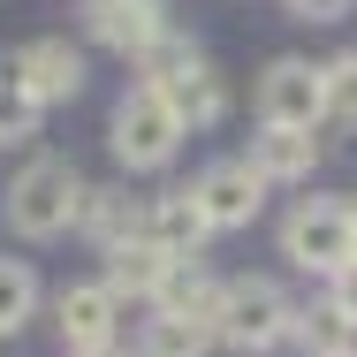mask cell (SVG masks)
I'll return each instance as SVG.
<instances>
[{"label":"cell","instance_id":"obj_1","mask_svg":"<svg viewBox=\"0 0 357 357\" xmlns=\"http://www.w3.org/2000/svg\"><path fill=\"white\" fill-rule=\"evenodd\" d=\"M84 175H76L69 160H31L15 183H8V228L15 236H31V243H54V236H69L76 220H84Z\"/></svg>","mask_w":357,"mask_h":357},{"label":"cell","instance_id":"obj_2","mask_svg":"<svg viewBox=\"0 0 357 357\" xmlns=\"http://www.w3.org/2000/svg\"><path fill=\"white\" fill-rule=\"evenodd\" d=\"M289 327H296V304L282 296V282H266V274H236V282H220V312H213V342L228 350H274L289 342Z\"/></svg>","mask_w":357,"mask_h":357},{"label":"cell","instance_id":"obj_3","mask_svg":"<svg viewBox=\"0 0 357 357\" xmlns=\"http://www.w3.org/2000/svg\"><path fill=\"white\" fill-rule=\"evenodd\" d=\"M183 122H175V107L152 91V84H130L122 99H114V160L122 167H137V175H152V167H167L175 152H183Z\"/></svg>","mask_w":357,"mask_h":357},{"label":"cell","instance_id":"obj_4","mask_svg":"<svg viewBox=\"0 0 357 357\" xmlns=\"http://www.w3.org/2000/svg\"><path fill=\"white\" fill-rule=\"evenodd\" d=\"M282 251L304 266V274H342L357 259V236H350V206L342 198H296L289 206V220H282Z\"/></svg>","mask_w":357,"mask_h":357},{"label":"cell","instance_id":"obj_5","mask_svg":"<svg viewBox=\"0 0 357 357\" xmlns=\"http://www.w3.org/2000/svg\"><path fill=\"white\" fill-rule=\"evenodd\" d=\"M259 122L266 130H319L327 122V91H319V69L312 61H274L259 76Z\"/></svg>","mask_w":357,"mask_h":357},{"label":"cell","instance_id":"obj_6","mask_svg":"<svg viewBox=\"0 0 357 357\" xmlns=\"http://www.w3.org/2000/svg\"><path fill=\"white\" fill-rule=\"evenodd\" d=\"M54 327H61L69 357L114 350V335H122V304H114V289H107V282H69L61 296H54Z\"/></svg>","mask_w":357,"mask_h":357},{"label":"cell","instance_id":"obj_7","mask_svg":"<svg viewBox=\"0 0 357 357\" xmlns=\"http://www.w3.org/2000/svg\"><path fill=\"white\" fill-rule=\"evenodd\" d=\"M190 198H198L206 228H251L259 206H266V183L251 175V160H213V167L190 183Z\"/></svg>","mask_w":357,"mask_h":357},{"label":"cell","instance_id":"obj_8","mask_svg":"<svg viewBox=\"0 0 357 357\" xmlns=\"http://www.w3.org/2000/svg\"><path fill=\"white\" fill-rule=\"evenodd\" d=\"M0 69L15 76L38 107H54V99H76L84 91V54H76L69 38H31L15 61H0Z\"/></svg>","mask_w":357,"mask_h":357},{"label":"cell","instance_id":"obj_9","mask_svg":"<svg viewBox=\"0 0 357 357\" xmlns=\"http://www.w3.org/2000/svg\"><path fill=\"white\" fill-rule=\"evenodd\" d=\"M213 228H206V213H198V198L190 190H160V198H144V243L152 251H167L175 266L183 259H198V243H206Z\"/></svg>","mask_w":357,"mask_h":357},{"label":"cell","instance_id":"obj_10","mask_svg":"<svg viewBox=\"0 0 357 357\" xmlns=\"http://www.w3.org/2000/svg\"><path fill=\"white\" fill-rule=\"evenodd\" d=\"M84 23H91L99 46H114V54H144V46L167 31V8H160V0H91Z\"/></svg>","mask_w":357,"mask_h":357},{"label":"cell","instance_id":"obj_11","mask_svg":"<svg viewBox=\"0 0 357 357\" xmlns=\"http://www.w3.org/2000/svg\"><path fill=\"white\" fill-rule=\"evenodd\" d=\"M319 160V137L312 130H259L251 137V175L259 183H304Z\"/></svg>","mask_w":357,"mask_h":357},{"label":"cell","instance_id":"obj_12","mask_svg":"<svg viewBox=\"0 0 357 357\" xmlns=\"http://www.w3.org/2000/svg\"><path fill=\"white\" fill-rule=\"evenodd\" d=\"M152 91L175 107V122H183V130H206V122H220V107H228V91H220V76L206 69V61L175 69L167 84H152Z\"/></svg>","mask_w":357,"mask_h":357},{"label":"cell","instance_id":"obj_13","mask_svg":"<svg viewBox=\"0 0 357 357\" xmlns=\"http://www.w3.org/2000/svg\"><path fill=\"white\" fill-rule=\"evenodd\" d=\"M289 342H296L304 357H357V319L335 304V296H319V304H304V312H296Z\"/></svg>","mask_w":357,"mask_h":357},{"label":"cell","instance_id":"obj_14","mask_svg":"<svg viewBox=\"0 0 357 357\" xmlns=\"http://www.w3.org/2000/svg\"><path fill=\"white\" fill-rule=\"evenodd\" d=\"M167 266H175V259L152 251L144 236H137V243H114V251H107V289H114V304H122V296H160Z\"/></svg>","mask_w":357,"mask_h":357},{"label":"cell","instance_id":"obj_15","mask_svg":"<svg viewBox=\"0 0 357 357\" xmlns=\"http://www.w3.org/2000/svg\"><path fill=\"white\" fill-rule=\"evenodd\" d=\"M160 312H175V319H206L213 327V312H220V282L213 274H198L190 259L183 266H167V282H160V296H152Z\"/></svg>","mask_w":357,"mask_h":357},{"label":"cell","instance_id":"obj_16","mask_svg":"<svg viewBox=\"0 0 357 357\" xmlns=\"http://www.w3.org/2000/svg\"><path fill=\"white\" fill-rule=\"evenodd\" d=\"M84 228H91V243H99V251L137 243V236H144V206H130L122 190H91V198H84Z\"/></svg>","mask_w":357,"mask_h":357},{"label":"cell","instance_id":"obj_17","mask_svg":"<svg viewBox=\"0 0 357 357\" xmlns=\"http://www.w3.org/2000/svg\"><path fill=\"white\" fill-rule=\"evenodd\" d=\"M213 350V327L206 319H175V312H152L144 319V357H206Z\"/></svg>","mask_w":357,"mask_h":357},{"label":"cell","instance_id":"obj_18","mask_svg":"<svg viewBox=\"0 0 357 357\" xmlns=\"http://www.w3.org/2000/svg\"><path fill=\"white\" fill-rule=\"evenodd\" d=\"M31 312H38V274H31L23 259H0V342H8Z\"/></svg>","mask_w":357,"mask_h":357},{"label":"cell","instance_id":"obj_19","mask_svg":"<svg viewBox=\"0 0 357 357\" xmlns=\"http://www.w3.org/2000/svg\"><path fill=\"white\" fill-rule=\"evenodd\" d=\"M319 91H327V122H350L357 130V54H335L319 69Z\"/></svg>","mask_w":357,"mask_h":357},{"label":"cell","instance_id":"obj_20","mask_svg":"<svg viewBox=\"0 0 357 357\" xmlns=\"http://www.w3.org/2000/svg\"><path fill=\"white\" fill-rule=\"evenodd\" d=\"M38 114H46V107H38V99H31L15 76L0 69V137H8V144H15V137H31V130H38Z\"/></svg>","mask_w":357,"mask_h":357},{"label":"cell","instance_id":"obj_21","mask_svg":"<svg viewBox=\"0 0 357 357\" xmlns=\"http://www.w3.org/2000/svg\"><path fill=\"white\" fill-rule=\"evenodd\" d=\"M137 61H144V84H167L175 69H190V61H198V46H183V38H167V31H160Z\"/></svg>","mask_w":357,"mask_h":357},{"label":"cell","instance_id":"obj_22","mask_svg":"<svg viewBox=\"0 0 357 357\" xmlns=\"http://www.w3.org/2000/svg\"><path fill=\"white\" fill-rule=\"evenodd\" d=\"M350 8H357V0H289V15H296V23H342Z\"/></svg>","mask_w":357,"mask_h":357},{"label":"cell","instance_id":"obj_23","mask_svg":"<svg viewBox=\"0 0 357 357\" xmlns=\"http://www.w3.org/2000/svg\"><path fill=\"white\" fill-rule=\"evenodd\" d=\"M327 296H335V304H342V312L357 319V259L342 266V274H335V289H327Z\"/></svg>","mask_w":357,"mask_h":357},{"label":"cell","instance_id":"obj_24","mask_svg":"<svg viewBox=\"0 0 357 357\" xmlns=\"http://www.w3.org/2000/svg\"><path fill=\"white\" fill-rule=\"evenodd\" d=\"M91 357H122V350H91Z\"/></svg>","mask_w":357,"mask_h":357},{"label":"cell","instance_id":"obj_25","mask_svg":"<svg viewBox=\"0 0 357 357\" xmlns=\"http://www.w3.org/2000/svg\"><path fill=\"white\" fill-rule=\"evenodd\" d=\"M350 236H357V206H350Z\"/></svg>","mask_w":357,"mask_h":357}]
</instances>
